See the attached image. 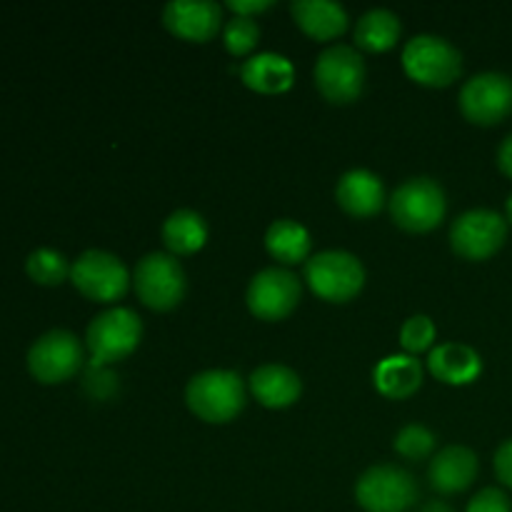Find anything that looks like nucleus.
I'll return each mask as SVG.
<instances>
[{
  "mask_svg": "<svg viewBox=\"0 0 512 512\" xmlns=\"http://www.w3.org/2000/svg\"><path fill=\"white\" fill-rule=\"evenodd\" d=\"M185 403L205 423H228L243 410L245 385L233 370H205L190 378Z\"/></svg>",
  "mask_w": 512,
  "mask_h": 512,
  "instance_id": "obj_1",
  "label": "nucleus"
},
{
  "mask_svg": "<svg viewBox=\"0 0 512 512\" xmlns=\"http://www.w3.org/2000/svg\"><path fill=\"white\" fill-rule=\"evenodd\" d=\"M305 280L318 298L328 303H345L365 285V268L353 253L323 250L305 260Z\"/></svg>",
  "mask_w": 512,
  "mask_h": 512,
  "instance_id": "obj_2",
  "label": "nucleus"
},
{
  "mask_svg": "<svg viewBox=\"0 0 512 512\" xmlns=\"http://www.w3.org/2000/svg\"><path fill=\"white\" fill-rule=\"evenodd\" d=\"M355 500L365 512H408L418 503V483L398 465H373L355 483Z\"/></svg>",
  "mask_w": 512,
  "mask_h": 512,
  "instance_id": "obj_3",
  "label": "nucleus"
},
{
  "mask_svg": "<svg viewBox=\"0 0 512 512\" xmlns=\"http://www.w3.org/2000/svg\"><path fill=\"white\" fill-rule=\"evenodd\" d=\"M445 193L438 180L433 178H410L390 195V215L395 225L410 233H425L440 225L445 218Z\"/></svg>",
  "mask_w": 512,
  "mask_h": 512,
  "instance_id": "obj_4",
  "label": "nucleus"
},
{
  "mask_svg": "<svg viewBox=\"0 0 512 512\" xmlns=\"http://www.w3.org/2000/svg\"><path fill=\"white\" fill-rule=\"evenodd\" d=\"M140 335H143V323L130 308H110L95 315L85 333V343L93 355L90 363L110 365L128 358L138 348Z\"/></svg>",
  "mask_w": 512,
  "mask_h": 512,
  "instance_id": "obj_5",
  "label": "nucleus"
},
{
  "mask_svg": "<svg viewBox=\"0 0 512 512\" xmlns=\"http://www.w3.org/2000/svg\"><path fill=\"white\" fill-rule=\"evenodd\" d=\"M403 68L423 85H450L463 70L460 50L440 35H415L403 50Z\"/></svg>",
  "mask_w": 512,
  "mask_h": 512,
  "instance_id": "obj_6",
  "label": "nucleus"
},
{
  "mask_svg": "<svg viewBox=\"0 0 512 512\" xmlns=\"http://www.w3.org/2000/svg\"><path fill=\"white\" fill-rule=\"evenodd\" d=\"M313 75L318 90L330 103H353L365 85L363 55L350 45H330L318 55Z\"/></svg>",
  "mask_w": 512,
  "mask_h": 512,
  "instance_id": "obj_7",
  "label": "nucleus"
},
{
  "mask_svg": "<svg viewBox=\"0 0 512 512\" xmlns=\"http://www.w3.org/2000/svg\"><path fill=\"white\" fill-rule=\"evenodd\" d=\"M70 280L90 300L113 303L128 293L130 275L123 260L105 250H85L70 265Z\"/></svg>",
  "mask_w": 512,
  "mask_h": 512,
  "instance_id": "obj_8",
  "label": "nucleus"
},
{
  "mask_svg": "<svg viewBox=\"0 0 512 512\" xmlns=\"http://www.w3.org/2000/svg\"><path fill=\"white\" fill-rule=\"evenodd\" d=\"M135 290L153 310H170L183 300L185 273L175 255L148 253L135 265Z\"/></svg>",
  "mask_w": 512,
  "mask_h": 512,
  "instance_id": "obj_9",
  "label": "nucleus"
},
{
  "mask_svg": "<svg viewBox=\"0 0 512 512\" xmlns=\"http://www.w3.org/2000/svg\"><path fill=\"white\" fill-rule=\"evenodd\" d=\"M508 238V223L500 213L475 208L460 215L450 228V245L465 260H488Z\"/></svg>",
  "mask_w": 512,
  "mask_h": 512,
  "instance_id": "obj_10",
  "label": "nucleus"
},
{
  "mask_svg": "<svg viewBox=\"0 0 512 512\" xmlns=\"http://www.w3.org/2000/svg\"><path fill=\"white\" fill-rule=\"evenodd\" d=\"M83 365V345L68 330H50L40 335L28 350V368L45 385L73 378Z\"/></svg>",
  "mask_w": 512,
  "mask_h": 512,
  "instance_id": "obj_11",
  "label": "nucleus"
},
{
  "mask_svg": "<svg viewBox=\"0 0 512 512\" xmlns=\"http://www.w3.org/2000/svg\"><path fill=\"white\" fill-rule=\"evenodd\" d=\"M460 110L475 125H495L512 113V78L478 73L460 90Z\"/></svg>",
  "mask_w": 512,
  "mask_h": 512,
  "instance_id": "obj_12",
  "label": "nucleus"
},
{
  "mask_svg": "<svg viewBox=\"0 0 512 512\" xmlns=\"http://www.w3.org/2000/svg\"><path fill=\"white\" fill-rule=\"evenodd\" d=\"M300 300V280L285 268H265L248 285V308L260 320H283Z\"/></svg>",
  "mask_w": 512,
  "mask_h": 512,
  "instance_id": "obj_13",
  "label": "nucleus"
},
{
  "mask_svg": "<svg viewBox=\"0 0 512 512\" xmlns=\"http://www.w3.org/2000/svg\"><path fill=\"white\" fill-rule=\"evenodd\" d=\"M163 23L178 38L205 43L218 35L223 10L213 0H170L163 10Z\"/></svg>",
  "mask_w": 512,
  "mask_h": 512,
  "instance_id": "obj_14",
  "label": "nucleus"
},
{
  "mask_svg": "<svg viewBox=\"0 0 512 512\" xmlns=\"http://www.w3.org/2000/svg\"><path fill=\"white\" fill-rule=\"evenodd\" d=\"M475 475H478V455L465 445H448L430 460V485L443 495L463 493L473 485Z\"/></svg>",
  "mask_w": 512,
  "mask_h": 512,
  "instance_id": "obj_15",
  "label": "nucleus"
},
{
  "mask_svg": "<svg viewBox=\"0 0 512 512\" xmlns=\"http://www.w3.org/2000/svg\"><path fill=\"white\" fill-rule=\"evenodd\" d=\"M335 198H338V205L348 215H355V218H370V215L378 213L385 203L383 180L365 168L348 170V173L338 180Z\"/></svg>",
  "mask_w": 512,
  "mask_h": 512,
  "instance_id": "obj_16",
  "label": "nucleus"
},
{
  "mask_svg": "<svg viewBox=\"0 0 512 512\" xmlns=\"http://www.w3.org/2000/svg\"><path fill=\"white\" fill-rule=\"evenodd\" d=\"M250 393L263 403L265 408H288L303 393V383H300L298 373L290 370L288 365L268 363L260 365L250 375Z\"/></svg>",
  "mask_w": 512,
  "mask_h": 512,
  "instance_id": "obj_17",
  "label": "nucleus"
},
{
  "mask_svg": "<svg viewBox=\"0 0 512 512\" xmlns=\"http://www.w3.org/2000/svg\"><path fill=\"white\" fill-rule=\"evenodd\" d=\"M430 373L448 385H468L483 370L478 350L465 343H443L433 348L428 358Z\"/></svg>",
  "mask_w": 512,
  "mask_h": 512,
  "instance_id": "obj_18",
  "label": "nucleus"
},
{
  "mask_svg": "<svg viewBox=\"0 0 512 512\" xmlns=\"http://www.w3.org/2000/svg\"><path fill=\"white\" fill-rule=\"evenodd\" d=\"M290 10L303 33L315 40L338 38L348 28V13L343 5L333 0H295Z\"/></svg>",
  "mask_w": 512,
  "mask_h": 512,
  "instance_id": "obj_19",
  "label": "nucleus"
},
{
  "mask_svg": "<svg viewBox=\"0 0 512 512\" xmlns=\"http://www.w3.org/2000/svg\"><path fill=\"white\" fill-rule=\"evenodd\" d=\"M240 78L248 88L258 93L273 95L283 93L293 85L295 68L285 55L278 53H258L240 65Z\"/></svg>",
  "mask_w": 512,
  "mask_h": 512,
  "instance_id": "obj_20",
  "label": "nucleus"
},
{
  "mask_svg": "<svg viewBox=\"0 0 512 512\" xmlns=\"http://www.w3.org/2000/svg\"><path fill=\"white\" fill-rule=\"evenodd\" d=\"M375 388L393 400H405L423 383V368L413 355H390L375 365Z\"/></svg>",
  "mask_w": 512,
  "mask_h": 512,
  "instance_id": "obj_21",
  "label": "nucleus"
},
{
  "mask_svg": "<svg viewBox=\"0 0 512 512\" xmlns=\"http://www.w3.org/2000/svg\"><path fill=\"white\" fill-rule=\"evenodd\" d=\"M208 240V223L200 213L180 208L170 213L163 223V243L173 255H190Z\"/></svg>",
  "mask_w": 512,
  "mask_h": 512,
  "instance_id": "obj_22",
  "label": "nucleus"
},
{
  "mask_svg": "<svg viewBox=\"0 0 512 512\" xmlns=\"http://www.w3.org/2000/svg\"><path fill=\"white\" fill-rule=\"evenodd\" d=\"M265 248L283 265L303 263L310 253V233L298 220L280 218L265 233Z\"/></svg>",
  "mask_w": 512,
  "mask_h": 512,
  "instance_id": "obj_23",
  "label": "nucleus"
},
{
  "mask_svg": "<svg viewBox=\"0 0 512 512\" xmlns=\"http://www.w3.org/2000/svg\"><path fill=\"white\" fill-rule=\"evenodd\" d=\"M400 38V20L393 10L373 8L358 20L355 25V40L363 50L370 53H383L393 48Z\"/></svg>",
  "mask_w": 512,
  "mask_h": 512,
  "instance_id": "obj_24",
  "label": "nucleus"
},
{
  "mask_svg": "<svg viewBox=\"0 0 512 512\" xmlns=\"http://www.w3.org/2000/svg\"><path fill=\"white\" fill-rule=\"evenodd\" d=\"M25 270L40 285H60L70 275V265L63 253L53 248H38L25 260Z\"/></svg>",
  "mask_w": 512,
  "mask_h": 512,
  "instance_id": "obj_25",
  "label": "nucleus"
},
{
  "mask_svg": "<svg viewBox=\"0 0 512 512\" xmlns=\"http://www.w3.org/2000/svg\"><path fill=\"white\" fill-rule=\"evenodd\" d=\"M260 40V28L253 18L248 15H235L225 23L223 30V43L225 48L233 55H248L250 50L258 45Z\"/></svg>",
  "mask_w": 512,
  "mask_h": 512,
  "instance_id": "obj_26",
  "label": "nucleus"
},
{
  "mask_svg": "<svg viewBox=\"0 0 512 512\" xmlns=\"http://www.w3.org/2000/svg\"><path fill=\"white\" fill-rule=\"evenodd\" d=\"M395 450H398L403 458L408 460H423L428 458L430 453H433L435 448V435L430 433L425 425H418V423H410L405 425L403 430H400L398 435H395Z\"/></svg>",
  "mask_w": 512,
  "mask_h": 512,
  "instance_id": "obj_27",
  "label": "nucleus"
},
{
  "mask_svg": "<svg viewBox=\"0 0 512 512\" xmlns=\"http://www.w3.org/2000/svg\"><path fill=\"white\" fill-rule=\"evenodd\" d=\"M435 340V325L428 315H413L400 328V343L408 353H420V350L430 348Z\"/></svg>",
  "mask_w": 512,
  "mask_h": 512,
  "instance_id": "obj_28",
  "label": "nucleus"
},
{
  "mask_svg": "<svg viewBox=\"0 0 512 512\" xmlns=\"http://www.w3.org/2000/svg\"><path fill=\"white\" fill-rule=\"evenodd\" d=\"M83 388L90 398L95 400H108L113 398L115 390H118V378L108 370V365L100 363H90L85 368V378H83Z\"/></svg>",
  "mask_w": 512,
  "mask_h": 512,
  "instance_id": "obj_29",
  "label": "nucleus"
},
{
  "mask_svg": "<svg viewBox=\"0 0 512 512\" xmlns=\"http://www.w3.org/2000/svg\"><path fill=\"white\" fill-rule=\"evenodd\" d=\"M468 512H510V500L503 490L485 488L470 500Z\"/></svg>",
  "mask_w": 512,
  "mask_h": 512,
  "instance_id": "obj_30",
  "label": "nucleus"
},
{
  "mask_svg": "<svg viewBox=\"0 0 512 512\" xmlns=\"http://www.w3.org/2000/svg\"><path fill=\"white\" fill-rule=\"evenodd\" d=\"M495 473L508 488H512V438L505 440L495 453Z\"/></svg>",
  "mask_w": 512,
  "mask_h": 512,
  "instance_id": "obj_31",
  "label": "nucleus"
},
{
  "mask_svg": "<svg viewBox=\"0 0 512 512\" xmlns=\"http://www.w3.org/2000/svg\"><path fill=\"white\" fill-rule=\"evenodd\" d=\"M270 5H273L270 0H228V8L235 15H248V18H253V13H260V10H268Z\"/></svg>",
  "mask_w": 512,
  "mask_h": 512,
  "instance_id": "obj_32",
  "label": "nucleus"
},
{
  "mask_svg": "<svg viewBox=\"0 0 512 512\" xmlns=\"http://www.w3.org/2000/svg\"><path fill=\"white\" fill-rule=\"evenodd\" d=\"M498 165H500V170L508 175V178H512V133L503 140V145H500Z\"/></svg>",
  "mask_w": 512,
  "mask_h": 512,
  "instance_id": "obj_33",
  "label": "nucleus"
},
{
  "mask_svg": "<svg viewBox=\"0 0 512 512\" xmlns=\"http://www.w3.org/2000/svg\"><path fill=\"white\" fill-rule=\"evenodd\" d=\"M420 512H455V510L450 508L448 503H443V500H430V503L423 505V510Z\"/></svg>",
  "mask_w": 512,
  "mask_h": 512,
  "instance_id": "obj_34",
  "label": "nucleus"
},
{
  "mask_svg": "<svg viewBox=\"0 0 512 512\" xmlns=\"http://www.w3.org/2000/svg\"><path fill=\"white\" fill-rule=\"evenodd\" d=\"M505 210H508V220L512 223V195L508 198V203H505Z\"/></svg>",
  "mask_w": 512,
  "mask_h": 512,
  "instance_id": "obj_35",
  "label": "nucleus"
}]
</instances>
